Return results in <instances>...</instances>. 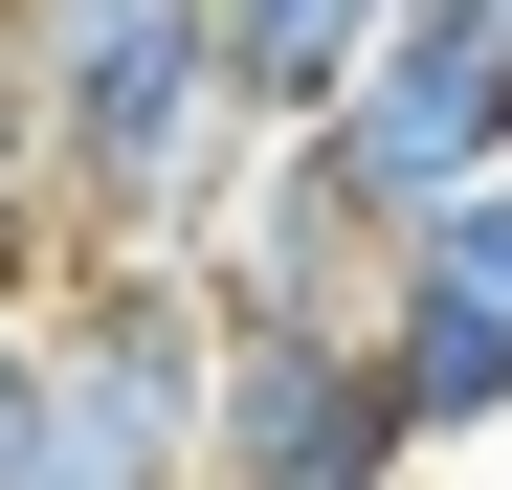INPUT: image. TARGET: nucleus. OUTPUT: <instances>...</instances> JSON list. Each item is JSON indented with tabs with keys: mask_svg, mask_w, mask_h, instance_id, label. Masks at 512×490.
Listing matches in <instances>:
<instances>
[{
	"mask_svg": "<svg viewBox=\"0 0 512 490\" xmlns=\"http://www.w3.org/2000/svg\"><path fill=\"white\" fill-rule=\"evenodd\" d=\"M379 23H401V0H223V67H245V112H268V134H312V112L379 67Z\"/></svg>",
	"mask_w": 512,
	"mask_h": 490,
	"instance_id": "423d86ee",
	"label": "nucleus"
},
{
	"mask_svg": "<svg viewBox=\"0 0 512 490\" xmlns=\"http://www.w3.org/2000/svg\"><path fill=\"white\" fill-rule=\"evenodd\" d=\"M23 90H45L67 268L90 245H223L245 156H268V112L223 67V0H23Z\"/></svg>",
	"mask_w": 512,
	"mask_h": 490,
	"instance_id": "f257e3e1",
	"label": "nucleus"
},
{
	"mask_svg": "<svg viewBox=\"0 0 512 490\" xmlns=\"http://www.w3.org/2000/svg\"><path fill=\"white\" fill-rule=\"evenodd\" d=\"M357 335H379V379H401L423 468L512 424V312H490V290H446V268H379V312H357Z\"/></svg>",
	"mask_w": 512,
	"mask_h": 490,
	"instance_id": "39448f33",
	"label": "nucleus"
},
{
	"mask_svg": "<svg viewBox=\"0 0 512 490\" xmlns=\"http://www.w3.org/2000/svg\"><path fill=\"white\" fill-rule=\"evenodd\" d=\"M401 268H446V290H490V312H512V156H490L468 201H423V223H401Z\"/></svg>",
	"mask_w": 512,
	"mask_h": 490,
	"instance_id": "6e6552de",
	"label": "nucleus"
},
{
	"mask_svg": "<svg viewBox=\"0 0 512 490\" xmlns=\"http://www.w3.org/2000/svg\"><path fill=\"white\" fill-rule=\"evenodd\" d=\"M23 424H45V312H0V490H23Z\"/></svg>",
	"mask_w": 512,
	"mask_h": 490,
	"instance_id": "1a4fd4ad",
	"label": "nucleus"
},
{
	"mask_svg": "<svg viewBox=\"0 0 512 490\" xmlns=\"http://www.w3.org/2000/svg\"><path fill=\"white\" fill-rule=\"evenodd\" d=\"M201 379H223V268L201 245H90L45 290L23 490H201Z\"/></svg>",
	"mask_w": 512,
	"mask_h": 490,
	"instance_id": "f03ea898",
	"label": "nucleus"
},
{
	"mask_svg": "<svg viewBox=\"0 0 512 490\" xmlns=\"http://www.w3.org/2000/svg\"><path fill=\"white\" fill-rule=\"evenodd\" d=\"M67 290V201H45V90H23V0H0V312Z\"/></svg>",
	"mask_w": 512,
	"mask_h": 490,
	"instance_id": "0eeeda50",
	"label": "nucleus"
},
{
	"mask_svg": "<svg viewBox=\"0 0 512 490\" xmlns=\"http://www.w3.org/2000/svg\"><path fill=\"white\" fill-rule=\"evenodd\" d=\"M201 490H423V424L357 312H223L201 379Z\"/></svg>",
	"mask_w": 512,
	"mask_h": 490,
	"instance_id": "7ed1b4c3",
	"label": "nucleus"
},
{
	"mask_svg": "<svg viewBox=\"0 0 512 490\" xmlns=\"http://www.w3.org/2000/svg\"><path fill=\"white\" fill-rule=\"evenodd\" d=\"M201 268H223V312H379V268H401V223H379L357 179H334V134H268Z\"/></svg>",
	"mask_w": 512,
	"mask_h": 490,
	"instance_id": "20e7f679",
	"label": "nucleus"
}]
</instances>
